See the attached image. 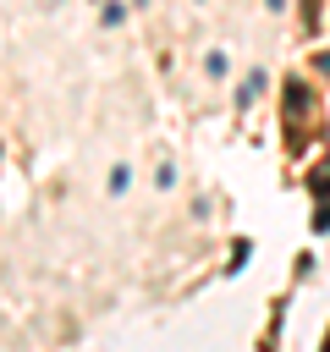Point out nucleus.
Instances as JSON below:
<instances>
[{"label":"nucleus","instance_id":"1","mask_svg":"<svg viewBox=\"0 0 330 352\" xmlns=\"http://www.w3.org/2000/svg\"><path fill=\"white\" fill-rule=\"evenodd\" d=\"M314 231H330V204H319V214H314Z\"/></svg>","mask_w":330,"mask_h":352}]
</instances>
